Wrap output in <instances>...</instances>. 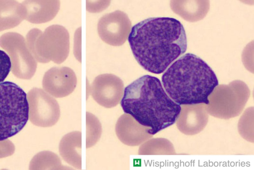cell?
<instances>
[{
  "instance_id": "obj_4",
  "label": "cell",
  "mask_w": 254,
  "mask_h": 170,
  "mask_svg": "<svg viewBox=\"0 0 254 170\" xmlns=\"http://www.w3.org/2000/svg\"><path fill=\"white\" fill-rule=\"evenodd\" d=\"M28 119L29 104L25 91L13 82L0 83V141L18 133Z\"/></svg>"
},
{
  "instance_id": "obj_1",
  "label": "cell",
  "mask_w": 254,
  "mask_h": 170,
  "mask_svg": "<svg viewBox=\"0 0 254 170\" xmlns=\"http://www.w3.org/2000/svg\"><path fill=\"white\" fill-rule=\"evenodd\" d=\"M127 38L138 63L155 74L164 72L188 47L183 25L172 17L145 19L132 27Z\"/></svg>"
},
{
  "instance_id": "obj_8",
  "label": "cell",
  "mask_w": 254,
  "mask_h": 170,
  "mask_svg": "<svg viewBox=\"0 0 254 170\" xmlns=\"http://www.w3.org/2000/svg\"><path fill=\"white\" fill-rule=\"evenodd\" d=\"M131 23L127 15L119 10L103 15L99 19L97 30L100 38L113 46H120L127 40Z\"/></svg>"
},
{
  "instance_id": "obj_15",
  "label": "cell",
  "mask_w": 254,
  "mask_h": 170,
  "mask_svg": "<svg viewBox=\"0 0 254 170\" xmlns=\"http://www.w3.org/2000/svg\"><path fill=\"white\" fill-rule=\"evenodd\" d=\"M102 127L98 119L92 114L86 113V148L95 144L100 138Z\"/></svg>"
},
{
  "instance_id": "obj_3",
  "label": "cell",
  "mask_w": 254,
  "mask_h": 170,
  "mask_svg": "<svg viewBox=\"0 0 254 170\" xmlns=\"http://www.w3.org/2000/svg\"><path fill=\"white\" fill-rule=\"evenodd\" d=\"M161 81L168 96L180 105L208 104L209 96L219 84L212 68L190 53L173 62L162 75Z\"/></svg>"
},
{
  "instance_id": "obj_11",
  "label": "cell",
  "mask_w": 254,
  "mask_h": 170,
  "mask_svg": "<svg viewBox=\"0 0 254 170\" xmlns=\"http://www.w3.org/2000/svg\"><path fill=\"white\" fill-rule=\"evenodd\" d=\"M147 128L138 123L131 116L123 114L118 119L115 131L119 139L124 144L134 146L140 144L146 138Z\"/></svg>"
},
{
  "instance_id": "obj_9",
  "label": "cell",
  "mask_w": 254,
  "mask_h": 170,
  "mask_svg": "<svg viewBox=\"0 0 254 170\" xmlns=\"http://www.w3.org/2000/svg\"><path fill=\"white\" fill-rule=\"evenodd\" d=\"M90 93L99 105L111 108L116 106L121 101L124 93V83L115 75L101 74L92 83Z\"/></svg>"
},
{
  "instance_id": "obj_17",
  "label": "cell",
  "mask_w": 254,
  "mask_h": 170,
  "mask_svg": "<svg viewBox=\"0 0 254 170\" xmlns=\"http://www.w3.org/2000/svg\"><path fill=\"white\" fill-rule=\"evenodd\" d=\"M11 63L9 56L0 50V82L3 81L9 73Z\"/></svg>"
},
{
  "instance_id": "obj_10",
  "label": "cell",
  "mask_w": 254,
  "mask_h": 170,
  "mask_svg": "<svg viewBox=\"0 0 254 170\" xmlns=\"http://www.w3.org/2000/svg\"><path fill=\"white\" fill-rule=\"evenodd\" d=\"M77 84L74 72L68 67H54L44 74L42 85L44 89L56 98H63L71 93Z\"/></svg>"
},
{
  "instance_id": "obj_13",
  "label": "cell",
  "mask_w": 254,
  "mask_h": 170,
  "mask_svg": "<svg viewBox=\"0 0 254 170\" xmlns=\"http://www.w3.org/2000/svg\"><path fill=\"white\" fill-rule=\"evenodd\" d=\"M81 133L75 131L64 135L60 141L59 152L64 160L76 169H81Z\"/></svg>"
},
{
  "instance_id": "obj_14",
  "label": "cell",
  "mask_w": 254,
  "mask_h": 170,
  "mask_svg": "<svg viewBox=\"0 0 254 170\" xmlns=\"http://www.w3.org/2000/svg\"><path fill=\"white\" fill-rule=\"evenodd\" d=\"M25 19V10L16 0H0V31L18 26Z\"/></svg>"
},
{
  "instance_id": "obj_6",
  "label": "cell",
  "mask_w": 254,
  "mask_h": 170,
  "mask_svg": "<svg viewBox=\"0 0 254 170\" xmlns=\"http://www.w3.org/2000/svg\"><path fill=\"white\" fill-rule=\"evenodd\" d=\"M0 46L9 55L14 75L22 79L32 78L37 63L28 49L24 37L16 32L6 33L0 37Z\"/></svg>"
},
{
  "instance_id": "obj_5",
  "label": "cell",
  "mask_w": 254,
  "mask_h": 170,
  "mask_svg": "<svg viewBox=\"0 0 254 170\" xmlns=\"http://www.w3.org/2000/svg\"><path fill=\"white\" fill-rule=\"evenodd\" d=\"M25 41L28 49L38 62L52 61L61 64L68 56L69 35L62 25H52L44 32L33 28L27 34Z\"/></svg>"
},
{
  "instance_id": "obj_2",
  "label": "cell",
  "mask_w": 254,
  "mask_h": 170,
  "mask_svg": "<svg viewBox=\"0 0 254 170\" xmlns=\"http://www.w3.org/2000/svg\"><path fill=\"white\" fill-rule=\"evenodd\" d=\"M121 106L124 112L154 135L173 125L180 116L181 106L167 94L160 80L145 75L124 89Z\"/></svg>"
},
{
  "instance_id": "obj_12",
  "label": "cell",
  "mask_w": 254,
  "mask_h": 170,
  "mask_svg": "<svg viewBox=\"0 0 254 170\" xmlns=\"http://www.w3.org/2000/svg\"><path fill=\"white\" fill-rule=\"evenodd\" d=\"M25 19L32 23L40 24L53 19L60 7L59 0H24Z\"/></svg>"
},
{
  "instance_id": "obj_16",
  "label": "cell",
  "mask_w": 254,
  "mask_h": 170,
  "mask_svg": "<svg viewBox=\"0 0 254 170\" xmlns=\"http://www.w3.org/2000/svg\"><path fill=\"white\" fill-rule=\"evenodd\" d=\"M41 161L42 169H66L62 165L60 158L55 153L50 151L42 152L37 155Z\"/></svg>"
},
{
  "instance_id": "obj_7",
  "label": "cell",
  "mask_w": 254,
  "mask_h": 170,
  "mask_svg": "<svg viewBox=\"0 0 254 170\" xmlns=\"http://www.w3.org/2000/svg\"><path fill=\"white\" fill-rule=\"evenodd\" d=\"M29 118L34 125L50 127L60 117V108L57 100L41 88L34 87L28 93Z\"/></svg>"
}]
</instances>
